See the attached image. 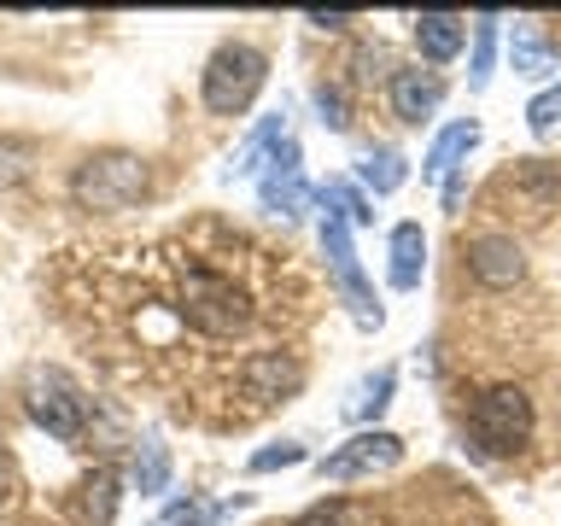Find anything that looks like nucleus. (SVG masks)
I'll return each instance as SVG.
<instances>
[{
    "instance_id": "f257e3e1",
    "label": "nucleus",
    "mask_w": 561,
    "mask_h": 526,
    "mask_svg": "<svg viewBox=\"0 0 561 526\" xmlns=\"http://www.w3.org/2000/svg\"><path fill=\"white\" fill-rule=\"evenodd\" d=\"M65 322L129 386H152L182 421L234 427L228 386L240 363L275 351L287 293L270 245L234 222L199 217L152 240L77 245L65 252Z\"/></svg>"
},
{
    "instance_id": "f03ea898",
    "label": "nucleus",
    "mask_w": 561,
    "mask_h": 526,
    "mask_svg": "<svg viewBox=\"0 0 561 526\" xmlns=\"http://www.w3.org/2000/svg\"><path fill=\"white\" fill-rule=\"evenodd\" d=\"M298 386H305V363H298L287 345L257 351V357L240 363L234 386H228V415H234V427H245V421L270 415L275 403H287Z\"/></svg>"
},
{
    "instance_id": "7ed1b4c3",
    "label": "nucleus",
    "mask_w": 561,
    "mask_h": 526,
    "mask_svg": "<svg viewBox=\"0 0 561 526\" xmlns=\"http://www.w3.org/2000/svg\"><path fill=\"white\" fill-rule=\"evenodd\" d=\"M468 433H473V445L491 450V456L520 450L526 438H533V398H526L520 386H491V392L473 398Z\"/></svg>"
},
{
    "instance_id": "20e7f679",
    "label": "nucleus",
    "mask_w": 561,
    "mask_h": 526,
    "mask_svg": "<svg viewBox=\"0 0 561 526\" xmlns=\"http://www.w3.org/2000/svg\"><path fill=\"white\" fill-rule=\"evenodd\" d=\"M147 193V164L129 152H100L70 175V199L82 210H129Z\"/></svg>"
},
{
    "instance_id": "39448f33",
    "label": "nucleus",
    "mask_w": 561,
    "mask_h": 526,
    "mask_svg": "<svg viewBox=\"0 0 561 526\" xmlns=\"http://www.w3.org/2000/svg\"><path fill=\"white\" fill-rule=\"evenodd\" d=\"M263 77H270V59H263L257 47L222 42L217 53H210V65H205V105L222 112V117H234V112H245V105L257 100Z\"/></svg>"
},
{
    "instance_id": "423d86ee",
    "label": "nucleus",
    "mask_w": 561,
    "mask_h": 526,
    "mask_svg": "<svg viewBox=\"0 0 561 526\" xmlns=\"http://www.w3.org/2000/svg\"><path fill=\"white\" fill-rule=\"evenodd\" d=\"M24 403H30L35 427H47L53 438H82L88 433V415H94L88 392L65 375V368H35L30 386H24Z\"/></svg>"
},
{
    "instance_id": "0eeeda50",
    "label": "nucleus",
    "mask_w": 561,
    "mask_h": 526,
    "mask_svg": "<svg viewBox=\"0 0 561 526\" xmlns=\"http://www.w3.org/2000/svg\"><path fill=\"white\" fill-rule=\"evenodd\" d=\"M322 252H328V270H333V281H340L351 316H357V328H380L386 310H380L375 287H368V275L357 263V245H351V222L340 217V210H328V217H322Z\"/></svg>"
},
{
    "instance_id": "6e6552de",
    "label": "nucleus",
    "mask_w": 561,
    "mask_h": 526,
    "mask_svg": "<svg viewBox=\"0 0 561 526\" xmlns=\"http://www.w3.org/2000/svg\"><path fill=\"white\" fill-rule=\"evenodd\" d=\"M403 456V438L398 433H357V438H345L333 456H322V480H368V473H386Z\"/></svg>"
},
{
    "instance_id": "1a4fd4ad",
    "label": "nucleus",
    "mask_w": 561,
    "mask_h": 526,
    "mask_svg": "<svg viewBox=\"0 0 561 526\" xmlns=\"http://www.w3.org/2000/svg\"><path fill=\"white\" fill-rule=\"evenodd\" d=\"M263 210H275V217H298L305 210V158H298V140L280 135V147L270 152V170H263Z\"/></svg>"
},
{
    "instance_id": "9d476101",
    "label": "nucleus",
    "mask_w": 561,
    "mask_h": 526,
    "mask_svg": "<svg viewBox=\"0 0 561 526\" xmlns=\"http://www.w3.org/2000/svg\"><path fill=\"white\" fill-rule=\"evenodd\" d=\"M468 270L480 275L485 287H515V281L526 275V258L508 235H480L468 245Z\"/></svg>"
},
{
    "instance_id": "9b49d317",
    "label": "nucleus",
    "mask_w": 561,
    "mask_h": 526,
    "mask_svg": "<svg viewBox=\"0 0 561 526\" xmlns=\"http://www.w3.org/2000/svg\"><path fill=\"white\" fill-rule=\"evenodd\" d=\"M438 100H445V82L433 70H398L392 77V112L403 123H427L438 112Z\"/></svg>"
},
{
    "instance_id": "f8f14e48",
    "label": "nucleus",
    "mask_w": 561,
    "mask_h": 526,
    "mask_svg": "<svg viewBox=\"0 0 561 526\" xmlns=\"http://www.w3.org/2000/svg\"><path fill=\"white\" fill-rule=\"evenodd\" d=\"M462 35H468V24H462L456 12H421V18H415V47H421V59H433V65L456 59Z\"/></svg>"
},
{
    "instance_id": "ddd939ff",
    "label": "nucleus",
    "mask_w": 561,
    "mask_h": 526,
    "mask_svg": "<svg viewBox=\"0 0 561 526\" xmlns=\"http://www.w3.org/2000/svg\"><path fill=\"white\" fill-rule=\"evenodd\" d=\"M421 270H427V235L421 222H398L392 228V287H421Z\"/></svg>"
},
{
    "instance_id": "4468645a",
    "label": "nucleus",
    "mask_w": 561,
    "mask_h": 526,
    "mask_svg": "<svg viewBox=\"0 0 561 526\" xmlns=\"http://www.w3.org/2000/svg\"><path fill=\"white\" fill-rule=\"evenodd\" d=\"M480 147V123H456V129H445L433 140V152H427V164H421V175H450L456 170V158Z\"/></svg>"
},
{
    "instance_id": "2eb2a0df",
    "label": "nucleus",
    "mask_w": 561,
    "mask_h": 526,
    "mask_svg": "<svg viewBox=\"0 0 561 526\" xmlns=\"http://www.w3.org/2000/svg\"><path fill=\"white\" fill-rule=\"evenodd\" d=\"M392 386H398V375L392 368H375L368 380H357V392L345 398V415L351 421H368V415H380L386 403H392Z\"/></svg>"
},
{
    "instance_id": "dca6fc26",
    "label": "nucleus",
    "mask_w": 561,
    "mask_h": 526,
    "mask_svg": "<svg viewBox=\"0 0 561 526\" xmlns=\"http://www.w3.org/2000/svg\"><path fill=\"white\" fill-rule=\"evenodd\" d=\"M164 485H170V450L158 445V438H140V450H135V491H140V498H158Z\"/></svg>"
},
{
    "instance_id": "f3484780",
    "label": "nucleus",
    "mask_w": 561,
    "mask_h": 526,
    "mask_svg": "<svg viewBox=\"0 0 561 526\" xmlns=\"http://www.w3.org/2000/svg\"><path fill=\"white\" fill-rule=\"evenodd\" d=\"M280 117H287V112H275V117H263V123H257V129H252V135H245V140H240V152H234V158H228V175H252V170H257V158H263V152H270V147H280Z\"/></svg>"
},
{
    "instance_id": "a211bd4d",
    "label": "nucleus",
    "mask_w": 561,
    "mask_h": 526,
    "mask_svg": "<svg viewBox=\"0 0 561 526\" xmlns=\"http://www.w3.org/2000/svg\"><path fill=\"white\" fill-rule=\"evenodd\" d=\"M112 508H117V473L112 468H94V480L82 485V521L105 526V521H112Z\"/></svg>"
},
{
    "instance_id": "6ab92c4d",
    "label": "nucleus",
    "mask_w": 561,
    "mask_h": 526,
    "mask_svg": "<svg viewBox=\"0 0 561 526\" xmlns=\"http://www.w3.org/2000/svg\"><path fill=\"white\" fill-rule=\"evenodd\" d=\"M357 175H363V182L375 187V193H398L410 170H403V158H398L392 147H380V152H368L363 164H357Z\"/></svg>"
},
{
    "instance_id": "aec40b11",
    "label": "nucleus",
    "mask_w": 561,
    "mask_h": 526,
    "mask_svg": "<svg viewBox=\"0 0 561 526\" xmlns=\"http://www.w3.org/2000/svg\"><path fill=\"white\" fill-rule=\"evenodd\" d=\"M491 53H497V18H473V70H468L473 88L491 82Z\"/></svg>"
},
{
    "instance_id": "412c9836",
    "label": "nucleus",
    "mask_w": 561,
    "mask_h": 526,
    "mask_svg": "<svg viewBox=\"0 0 561 526\" xmlns=\"http://www.w3.org/2000/svg\"><path fill=\"white\" fill-rule=\"evenodd\" d=\"M508 53H515V70H520V77H550V70H556L550 47H538V42H533V30H515Z\"/></svg>"
},
{
    "instance_id": "4be33fe9",
    "label": "nucleus",
    "mask_w": 561,
    "mask_h": 526,
    "mask_svg": "<svg viewBox=\"0 0 561 526\" xmlns=\"http://www.w3.org/2000/svg\"><path fill=\"white\" fill-rule=\"evenodd\" d=\"M322 205L340 210L345 222H375V210H368V199H363L351 182H328V187H322Z\"/></svg>"
},
{
    "instance_id": "5701e85b",
    "label": "nucleus",
    "mask_w": 561,
    "mask_h": 526,
    "mask_svg": "<svg viewBox=\"0 0 561 526\" xmlns=\"http://www.w3.org/2000/svg\"><path fill=\"white\" fill-rule=\"evenodd\" d=\"M526 123H533L538 140H550V135L561 129V88H543V94L526 105Z\"/></svg>"
},
{
    "instance_id": "b1692460",
    "label": "nucleus",
    "mask_w": 561,
    "mask_h": 526,
    "mask_svg": "<svg viewBox=\"0 0 561 526\" xmlns=\"http://www.w3.org/2000/svg\"><path fill=\"white\" fill-rule=\"evenodd\" d=\"M35 164V147L30 140H0V187H18Z\"/></svg>"
},
{
    "instance_id": "393cba45",
    "label": "nucleus",
    "mask_w": 561,
    "mask_h": 526,
    "mask_svg": "<svg viewBox=\"0 0 561 526\" xmlns=\"http://www.w3.org/2000/svg\"><path fill=\"white\" fill-rule=\"evenodd\" d=\"M287 526H357V508L333 498V503H316V508H305V515L287 521Z\"/></svg>"
},
{
    "instance_id": "a878e982",
    "label": "nucleus",
    "mask_w": 561,
    "mask_h": 526,
    "mask_svg": "<svg viewBox=\"0 0 561 526\" xmlns=\"http://www.w3.org/2000/svg\"><path fill=\"white\" fill-rule=\"evenodd\" d=\"M293 462H305V445H275V450H257L252 456V473H270V468H293Z\"/></svg>"
},
{
    "instance_id": "bb28decb",
    "label": "nucleus",
    "mask_w": 561,
    "mask_h": 526,
    "mask_svg": "<svg viewBox=\"0 0 561 526\" xmlns=\"http://www.w3.org/2000/svg\"><path fill=\"white\" fill-rule=\"evenodd\" d=\"M152 526H205V508L193 503V498H182V503H170L164 515H158Z\"/></svg>"
},
{
    "instance_id": "cd10ccee",
    "label": "nucleus",
    "mask_w": 561,
    "mask_h": 526,
    "mask_svg": "<svg viewBox=\"0 0 561 526\" xmlns=\"http://www.w3.org/2000/svg\"><path fill=\"white\" fill-rule=\"evenodd\" d=\"M316 105H322V123H328V129H345V123H351V117H345L340 88H328V82H322V88H316Z\"/></svg>"
},
{
    "instance_id": "c85d7f7f",
    "label": "nucleus",
    "mask_w": 561,
    "mask_h": 526,
    "mask_svg": "<svg viewBox=\"0 0 561 526\" xmlns=\"http://www.w3.org/2000/svg\"><path fill=\"white\" fill-rule=\"evenodd\" d=\"M310 24H316V30H345L351 18H345V12H310Z\"/></svg>"
}]
</instances>
